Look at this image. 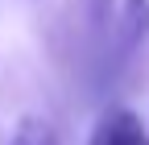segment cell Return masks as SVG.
<instances>
[{
    "label": "cell",
    "instance_id": "6da1fadb",
    "mask_svg": "<svg viewBox=\"0 0 149 145\" xmlns=\"http://www.w3.org/2000/svg\"><path fill=\"white\" fill-rule=\"evenodd\" d=\"M91 33L95 79L112 83L149 38V0H91Z\"/></svg>",
    "mask_w": 149,
    "mask_h": 145
},
{
    "label": "cell",
    "instance_id": "7a4b0ae2",
    "mask_svg": "<svg viewBox=\"0 0 149 145\" xmlns=\"http://www.w3.org/2000/svg\"><path fill=\"white\" fill-rule=\"evenodd\" d=\"M87 145H149V129L145 120L133 112V108H108V112L95 120Z\"/></svg>",
    "mask_w": 149,
    "mask_h": 145
},
{
    "label": "cell",
    "instance_id": "3957f363",
    "mask_svg": "<svg viewBox=\"0 0 149 145\" xmlns=\"http://www.w3.org/2000/svg\"><path fill=\"white\" fill-rule=\"evenodd\" d=\"M8 145H62V141H58V129H54L46 116H25L13 129Z\"/></svg>",
    "mask_w": 149,
    "mask_h": 145
}]
</instances>
